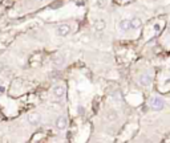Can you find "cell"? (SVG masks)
I'll return each mask as SVG.
<instances>
[{"label": "cell", "instance_id": "6da1fadb", "mask_svg": "<svg viewBox=\"0 0 170 143\" xmlns=\"http://www.w3.org/2000/svg\"><path fill=\"white\" fill-rule=\"evenodd\" d=\"M149 106L153 110H162L164 109V106H165V102L164 100H162L161 97H158V95H154V97H151L150 100H149Z\"/></svg>", "mask_w": 170, "mask_h": 143}, {"label": "cell", "instance_id": "7a4b0ae2", "mask_svg": "<svg viewBox=\"0 0 170 143\" xmlns=\"http://www.w3.org/2000/svg\"><path fill=\"white\" fill-rule=\"evenodd\" d=\"M56 32L57 35L61 36V37H65V36H68L71 33V25L67 24V23H63V24H59L56 28Z\"/></svg>", "mask_w": 170, "mask_h": 143}, {"label": "cell", "instance_id": "3957f363", "mask_svg": "<svg viewBox=\"0 0 170 143\" xmlns=\"http://www.w3.org/2000/svg\"><path fill=\"white\" fill-rule=\"evenodd\" d=\"M151 81H153V76H151V73H144V74H141L140 78H138L140 85H142V86H149L151 83Z\"/></svg>", "mask_w": 170, "mask_h": 143}, {"label": "cell", "instance_id": "277c9868", "mask_svg": "<svg viewBox=\"0 0 170 143\" xmlns=\"http://www.w3.org/2000/svg\"><path fill=\"white\" fill-rule=\"evenodd\" d=\"M55 126H56L57 130H65V129H67V126H68V119H67V117L60 115L59 118L56 119Z\"/></svg>", "mask_w": 170, "mask_h": 143}, {"label": "cell", "instance_id": "5b68a950", "mask_svg": "<svg viewBox=\"0 0 170 143\" xmlns=\"http://www.w3.org/2000/svg\"><path fill=\"white\" fill-rule=\"evenodd\" d=\"M118 29H120V32H128L132 29V27H130V20L128 19H124V20H121L120 23H118Z\"/></svg>", "mask_w": 170, "mask_h": 143}, {"label": "cell", "instance_id": "8992f818", "mask_svg": "<svg viewBox=\"0 0 170 143\" xmlns=\"http://www.w3.org/2000/svg\"><path fill=\"white\" fill-rule=\"evenodd\" d=\"M53 95H55L56 98H61L65 95V86L64 85H56L53 87Z\"/></svg>", "mask_w": 170, "mask_h": 143}, {"label": "cell", "instance_id": "52a82bcc", "mask_svg": "<svg viewBox=\"0 0 170 143\" xmlns=\"http://www.w3.org/2000/svg\"><path fill=\"white\" fill-rule=\"evenodd\" d=\"M27 119L31 124H39V122H40V115H39L37 113H31V114L27 117Z\"/></svg>", "mask_w": 170, "mask_h": 143}, {"label": "cell", "instance_id": "ba28073f", "mask_svg": "<svg viewBox=\"0 0 170 143\" xmlns=\"http://www.w3.org/2000/svg\"><path fill=\"white\" fill-rule=\"evenodd\" d=\"M141 25H142V21H141L140 17H133V19H130V27H132V29H140Z\"/></svg>", "mask_w": 170, "mask_h": 143}, {"label": "cell", "instance_id": "9c48e42d", "mask_svg": "<svg viewBox=\"0 0 170 143\" xmlns=\"http://www.w3.org/2000/svg\"><path fill=\"white\" fill-rule=\"evenodd\" d=\"M93 28H95L97 32L104 31V29H105V21H104V20H97L95 23V25H93Z\"/></svg>", "mask_w": 170, "mask_h": 143}, {"label": "cell", "instance_id": "30bf717a", "mask_svg": "<svg viewBox=\"0 0 170 143\" xmlns=\"http://www.w3.org/2000/svg\"><path fill=\"white\" fill-rule=\"evenodd\" d=\"M154 31H155V33H158V32L161 31V25L158 24V23H155V24H154Z\"/></svg>", "mask_w": 170, "mask_h": 143}, {"label": "cell", "instance_id": "8fae6325", "mask_svg": "<svg viewBox=\"0 0 170 143\" xmlns=\"http://www.w3.org/2000/svg\"><path fill=\"white\" fill-rule=\"evenodd\" d=\"M78 114H82V111H84V107H82V106H78Z\"/></svg>", "mask_w": 170, "mask_h": 143}, {"label": "cell", "instance_id": "7c38bea8", "mask_svg": "<svg viewBox=\"0 0 170 143\" xmlns=\"http://www.w3.org/2000/svg\"><path fill=\"white\" fill-rule=\"evenodd\" d=\"M168 31H169V33H170V24H169V27H168Z\"/></svg>", "mask_w": 170, "mask_h": 143}]
</instances>
